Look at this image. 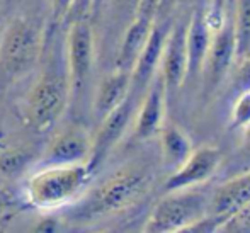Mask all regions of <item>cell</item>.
Here are the masks:
<instances>
[{
  "label": "cell",
  "instance_id": "obj_1",
  "mask_svg": "<svg viewBox=\"0 0 250 233\" xmlns=\"http://www.w3.org/2000/svg\"><path fill=\"white\" fill-rule=\"evenodd\" d=\"M41 56L44 58L43 68L26 97V114L34 128L48 129L63 116L72 94L65 44L56 46L55 38L46 34Z\"/></svg>",
  "mask_w": 250,
  "mask_h": 233
},
{
  "label": "cell",
  "instance_id": "obj_2",
  "mask_svg": "<svg viewBox=\"0 0 250 233\" xmlns=\"http://www.w3.org/2000/svg\"><path fill=\"white\" fill-rule=\"evenodd\" d=\"M46 31L31 16H17L0 36V89L33 72L41 60Z\"/></svg>",
  "mask_w": 250,
  "mask_h": 233
},
{
  "label": "cell",
  "instance_id": "obj_3",
  "mask_svg": "<svg viewBox=\"0 0 250 233\" xmlns=\"http://www.w3.org/2000/svg\"><path fill=\"white\" fill-rule=\"evenodd\" d=\"M90 175L92 172L87 164H44L29 177L26 196L38 208H60L79 197L89 184Z\"/></svg>",
  "mask_w": 250,
  "mask_h": 233
},
{
  "label": "cell",
  "instance_id": "obj_4",
  "mask_svg": "<svg viewBox=\"0 0 250 233\" xmlns=\"http://www.w3.org/2000/svg\"><path fill=\"white\" fill-rule=\"evenodd\" d=\"M151 184V174L145 165H126L102 181L85 201L87 214L118 213L136 204Z\"/></svg>",
  "mask_w": 250,
  "mask_h": 233
},
{
  "label": "cell",
  "instance_id": "obj_5",
  "mask_svg": "<svg viewBox=\"0 0 250 233\" xmlns=\"http://www.w3.org/2000/svg\"><path fill=\"white\" fill-rule=\"evenodd\" d=\"M209 213V197L192 189L167 192L151 210L145 225L148 233L186 232Z\"/></svg>",
  "mask_w": 250,
  "mask_h": 233
},
{
  "label": "cell",
  "instance_id": "obj_6",
  "mask_svg": "<svg viewBox=\"0 0 250 233\" xmlns=\"http://www.w3.org/2000/svg\"><path fill=\"white\" fill-rule=\"evenodd\" d=\"M94 29L87 17L70 21V29L65 41L66 70L70 79V94L77 101L83 94L94 68Z\"/></svg>",
  "mask_w": 250,
  "mask_h": 233
},
{
  "label": "cell",
  "instance_id": "obj_7",
  "mask_svg": "<svg viewBox=\"0 0 250 233\" xmlns=\"http://www.w3.org/2000/svg\"><path fill=\"white\" fill-rule=\"evenodd\" d=\"M136 101H138V97L129 92L128 97L118 107L112 109L107 116H104L101 119L99 129H97L96 136L92 138L90 157L87 160V165H89L92 174L97 167H101L104 164L109 153L114 150V147L125 136L128 126L131 125L133 114L136 111Z\"/></svg>",
  "mask_w": 250,
  "mask_h": 233
},
{
  "label": "cell",
  "instance_id": "obj_8",
  "mask_svg": "<svg viewBox=\"0 0 250 233\" xmlns=\"http://www.w3.org/2000/svg\"><path fill=\"white\" fill-rule=\"evenodd\" d=\"M223 162V153L220 148L203 145L199 148H192L189 157L174 169L170 177L165 181L164 191L165 192H174V191L194 189L208 182Z\"/></svg>",
  "mask_w": 250,
  "mask_h": 233
},
{
  "label": "cell",
  "instance_id": "obj_9",
  "mask_svg": "<svg viewBox=\"0 0 250 233\" xmlns=\"http://www.w3.org/2000/svg\"><path fill=\"white\" fill-rule=\"evenodd\" d=\"M186 31L188 22L184 19H179L170 26L167 34L164 49H162L160 73L162 80L165 84L167 95L175 94L182 87L188 77V51H186Z\"/></svg>",
  "mask_w": 250,
  "mask_h": 233
},
{
  "label": "cell",
  "instance_id": "obj_10",
  "mask_svg": "<svg viewBox=\"0 0 250 233\" xmlns=\"http://www.w3.org/2000/svg\"><path fill=\"white\" fill-rule=\"evenodd\" d=\"M235 60H237V46H235L233 17H227L225 22L213 33L209 51L203 66L208 89H214L223 82Z\"/></svg>",
  "mask_w": 250,
  "mask_h": 233
},
{
  "label": "cell",
  "instance_id": "obj_11",
  "mask_svg": "<svg viewBox=\"0 0 250 233\" xmlns=\"http://www.w3.org/2000/svg\"><path fill=\"white\" fill-rule=\"evenodd\" d=\"M170 26V19H157L153 27H151L148 40H146L145 46H143L131 70V90L129 92L135 94L136 97H142L148 84L151 82V79L158 73L162 49H164Z\"/></svg>",
  "mask_w": 250,
  "mask_h": 233
},
{
  "label": "cell",
  "instance_id": "obj_12",
  "mask_svg": "<svg viewBox=\"0 0 250 233\" xmlns=\"http://www.w3.org/2000/svg\"><path fill=\"white\" fill-rule=\"evenodd\" d=\"M92 138L80 125L62 128L44 150L43 164H87Z\"/></svg>",
  "mask_w": 250,
  "mask_h": 233
},
{
  "label": "cell",
  "instance_id": "obj_13",
  "mask_svg": "<svg viewBox=\"0 0 250 233\" xmlns=\"http://www.w3.org/2000/svg\"><path fill=\"white\" fill-rule=\"evenodd\" d=\"M167 97L168 95L165 90V84L160 73H157L145 89L142 104L136 109L135 129H133L136 140H148L158 135L165 123Z\"/></svg>",
  "mask_w": 250,
  "mask_h": 233
},
{
  "label": "cell",
  "instance_id": "obj_14",
  "mask_svg": "<svg viewBox=\"0 0 250 233\" xmlns=\"http://www.w3.org/2000/svg\"><path fill=\"white\" fill-rule=\"evenodd\" d=\"M133 14L135 16L125 31L118 53V62H116V68L126 70V72L133 70L140 53L148 40L151 27L157 21V10L148 9V7H136Z\"/></svg>",
  "mask_w": 250,
  "mask_h": 233
},
{
  "label": "cell",
  "instance_id": "obj_15",
  "mask_svg": "<svg viewBox=\"0 0 250 233\" xmlns=\"http://www.w3.org/2000/svg\"><path fill=\"white\" fill-rule=\"evenodd\" d=\"M247 204H250V169L214 189L209 197V213L221 218L225 223L227 218Z\"/></svg>",
  "mask_w": 250,
  "mask_h": 233
},
{
  "label": "cell",
  "instance_id": "obj_16",
  "mask_svg": "<svg viewBox=\"0 0 250 233\" xmlns=\"http://www.w3.org/2000/svg\"><path fill=\"white\" fill-rule=\"evenodd\" d=\"M211 38H213V31L208 26L204 10L196 9L191 19L188 21V31H186V51H188V77L186 80L196 79L199 77V73H203Z\"/></svg>",
  "mask_w": 250,
  "mask_h": 233
},
{
  "label": "cell",
  "instance_id": "obj_17",
  "mask_svg": "<svg viewBox=\"0 0 250 233\" xmlns=\"http://www.w3.org/2000/svg\"><path fill=\"white\" fill-rule=\"evenodd\" d=\"M131 90V72L116 68L99 82L94 97V114L101 119L116 109Z\"/></svg>",
  "mask_w": 250,
  "mask_h": 233
},
{
  "label": "cell",
  "instance_id": "obj_18",
  "mask_svg": "<svg viewBox=\"0 0 250 233\" xmlns=\"http://www.w3.org/2000/svg\"><path fill=\"white\" fill-rule=\"evenodd\" d=\"M158 136H160V151L164 164L170 169H177L192 151L189 136L175 123H164Z\"/></svg>",
  "mask_w": 250,
  "mask_h": 233
},
{
  "label": "cell",
  "instance_id": "obj_19",
  "mask_svg": "<svg viewBox=\"0 0 250 233\" xmlns=\"http://www.w3.org/2000/svg\"><path fill=\"white\" fill-rule=\"evenodd\" d=\"M237 60L250 56V0H237L233 17Z\"/></svg>",
  "mask_w": 250,
  "mask_h": 233
},
{
  "label": "cell",
  "instance_id": "obj_20",
  "mask_svg": "<svg viewBox=\"0 0 250 233\" xmlns=\"http://www.w3.org/2000/svg\"><path fill=\"white\" fill-rule=\"evenodd\" d=\"M247 125H250V90H242L231 107L230 128L244 129Z\"/></svg>",
  "mask_w": 250,
  "mask_h": 233
},
{
  "label": "cell",
  "instance_id": "obj_21",
  "mask_svg": "<svg viewBox=\"0 0 250 233\" xmlns=\"http://www.w3.org/2000/svg\"><path fill=\"white\" fill-rule=\"evenodd\" d=\"M220 232H250V204L227 218Z\"/></svg>",
  "mask_w": 250,
  "mask_h": 233
},
{
  "label": "cell",
  "instance_id": "obj_22",
  "mask_svg": "<svg viewBox=\"0 0 250 233\" xmlns=\"http://www.w3.org/2000/svg\"><path fill=\"white\" fill-rule=\"evenodd\" d=\"M227 7L228 0H209V9L204 12V17H206L208 26L211 27L213 33L227 19Z\"/></svg>",
  "mask_w": 250,
  "mask_h": 233
},
{
  "label": "cell",
  "instance_id": "obj_23",
  "mask_svg": "<svg viewBox=\"0 0 250 233\" xmlns=\"http://www.w3.org/2000/svg\"><path fill=\"white\" fill-rule=\"evenodd\" d=\"M24 153L21 151H10L5 153L3 157H0V174H12L17 172L19 169H22L24 165Z\"/></svg>",
  "mask_w": 250,
  "mask_h": 233
},
{
  "label": "cell",
  "instance_id": "obj_24",
  "mask_svg": "<svg viewBox=\"0 0 250 233\" xmlns=\"http://www.w3.org/2000/svg\"><path fill=\"white\" fill-rule=\"evenodd\" d=\"M235 85L240 90H250V56L240 60V66L235 75Z\"/></svg>",
  "mask_w": 250,
  "mask_h": 233
},
{
  "label": "cell",
  "instance_id": "obj_25",
  "mask_svg": "<svg viewBox=\"0 0 250 233\" xmlns=\"http://www.w3.org/2000/svg\"><path fill=\"white\" fill-rule=\"evenodd\" d=\"M96 0H73L72 7H70L68 14H66V21H73L79 19V17H87L89 10L94 7Z\"/></svg>",
  "mask_w": 250,
  "mask_h": 233
},
{
  "label": "cell",
  "instance_id": "obj_26",
  "mask_svg": "<svg viewBox=\"0 0 250 233\" xmlns=\"http://www.w3.org/2000/svg\"><path fill=\"white\" fill-rule=\"evenodd\" d=\"M73 0H51V16L55 21L66 19L70 7H72Z\"/></svg>",
  "mask_w": 250,
  "mask_h": 233
},
{
  "label": "cell",
  "instance_id": "obj_27",
  "mask_svg": "<svg viewBox=\"0 0 250 233\" xmlns=\"http://www.w3.org/2000/svg\"><path fill=\"white\" fill-rule=\"evenodd\" d=\"M244 151L250 153V125H247L244 128Z\"/></svg>",
  "mask_w": 250,
  "mask_h": 233
},
{
  "label": "cell",
  "instance_id": "obj_28",
  "mask_svg": "<svg viewBox=\"0 0 250 233\" xmlns=\"http://www.w3.org/2000/svg\"><path fill=\"white\" fill-rule=\"evenodd\" d=\"M138 2H140V0H119V3H121L123 7H126V9L133 10V12H135V9H136V5H138Z\"/></svg>",
  "mask_w": 250,
  "mask_h": 233
},
{
  "label": "cell",
  "instance_id": "obj_29",
  "mask_svg": "<svg viewBox=\"0 0 250 233\" xmlns=\"http://www.w3.org/2000/svg\"><path fill=\"white\" fill-rule=\"evenodd\" d=\"M101 2V0H96V3H94V5H97V3H99Z\"/></svg>",
  "mask_w": 250,
  "mask_h": 233
},
{
  "label": "cell",
  "instance_id": "obj_30",
  "mask_svg": "<svg viewBox=\"0 0 250 233\" xmlns=\"http://www.w3.org/2000/svg\"><path fill=\"white\" fill-rule=\"evenodd\" d=\"M0 182H2V174H0Z\"/></svg>",
  "mask_w": 250,
  "mask_h": 233
}]
</instances>
